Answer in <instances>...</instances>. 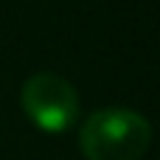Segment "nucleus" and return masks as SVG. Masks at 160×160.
I'll use <instances>...</instances> for the list:
<instances>
[{"instance_id": "1", "label": "nucleus", "mask_w": 160, "mask_h": 160, "mask_svg": "<svg viewBox=\"0 0 160 160\" xmlns=\"http://www.w3.org/2000/svg\"><path fill=\"white\" fill-rule=\"evenodd\" d=\"M149 143V121L127 107L96 110L79 129V146L87 160H141Z\"/></svg>"}, {"instance_id": "2", "label": "nucleus", "mask_w": 160, "mask_h": 160, "mask_svg": "<svg viewBox=\"0 0 160 160\" xmlns=\"http://www.w3.org/2000/svg\"><path fill=\"white\" fill-rule=\"evenodd\" d=\"M20 104H22V112L42 132H51V135L68 132L79 115V96L73 84L48 70L34 73L22 82Z\"/></svg>"}]
</instances>
